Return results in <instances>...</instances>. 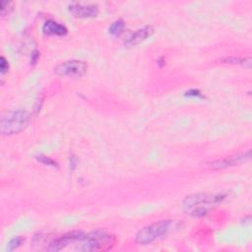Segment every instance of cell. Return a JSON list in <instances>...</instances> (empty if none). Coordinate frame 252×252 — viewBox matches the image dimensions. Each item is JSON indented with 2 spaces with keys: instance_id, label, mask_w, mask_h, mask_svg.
<instances>
[{
  "instance_id": "1",
  "label": "cell",
  "mask_w": 252,
  "mask_h": 252,
  "mask_svg": "<svg viewBox=\"0 0 252 252\" xmlns=\"http://www.w3.org/2000/svg\"><path fill=\"white\" fill-rule=\"evenodd\" d=\"M225 199L223 194L212 193H196L186 196L182 202L183 209L190 215L195 217L205 216L209 209L219 205Z\"/></svg>"
},
{
  "instance_id": "2",
  "label": "cell",
  "mask_w": 252,
  "mask_h": 252,
  "mask_svg": "<svg viewBox=\"0 0 252 252\" xmlns=\"http://www.w3.org/2000/svg\"><path fill=\"white\" fill-rule=\"evenodd\" d=\"M30 120L26 110L14 109L6 112L1 118L0 130L3 135H13L23 131Z\"/></svg>"
},
{
  "instance_id": "3",
  "label": "cell",
  "mask_w": 252,
  "mask_h": 252,
  "mask_svg": "<svg viewBox=\"0 0 252 252\" xmlns=\"http://www.w3.org/2000/svg\"><path fill=\"white\" fill-rule=\"evenodd\" d=\"M174 226V221L171 220H162L141 228L136 234V242L141 245H147L154 242L156 239L166 234Z\"/></svg>"
},
{
  "instance_id": "4",
  "label": "cell",
  "mask_w": 252,
  "mask_h": 252,
  "mask_svg": "<svg viewBox=\"0 0 252 252\" xmlns=\"http://www.w3.org/2000/svg\"><path fill=\"white\" fill-rule=\"evenodd\" d=\"M115 243V237L105 231H93L86 234L82 240L79 250L82 251H106L112 248Z\"/></svg>"
},
{
  "instance_id": "5",
  "label": "cell",
  "mask_w": 252,
  "mask_h": 252,
  "mask_svg": "<svg viewBox=\"0 0 252 252\" xmlns=\"http://www.w3.org/2000/svg\"><path fill=\"white\" fill-rule=\"evenodd\" d=\"M88 70V64L82 60H68L58 64L54 68V73L59 76L82 77Z\"/></svg>"
},
{
  "instance_id": "6",
  "label": "cell",
  "mask_w": 252,
  "mask_h": 252,
  "mask_svg": "<svg viewBox=\"0 0 252 252\" xmlns=\"http://www.w3.org/2000/svg\"><path fill=\"white\" fill-rule=\"evenodd\" d=\"M86 234L82 231H71L68 233H65L55 239H53L49 246L47 247L48 251H60L69 244L76 242V241H82L85 238Z\"/></svg>"
},
{
  "instance_id": "7",
  "label": "cell",
  "mask_w": 252,
  "mask_h": 252,
  "mask_svg": "<svg viewBox=\"0 0 252 252\" xmlns=\"http://www.w3.org/2000/svg\"><path fill=\"white\" fill-rule=\"evenodd\" d=\"M250 154H251V151L248 150L247 152H244V153H240L237 155H233V156L225 157V158H222L220 159H216L209 163V167L213 168V169H222L225 167L234 166V165L240 164V163L246 161L247 159H249Z\"/></svg>"
},
{
  "instance_id": "8",
  "label": "cell",
  "mask_w": 252,
  "mask_h": 252,
  "mask_svg": "<svg viewBox=\"0 0 252 252\" xmlns=\"http://www.w3.org/2000/svg\"><path fill=\"white\" fill-rule=\"evenodd\" d=\"M68 10L72 15L79 18H91L95 17L98 14L96 5L94 4H82V3H71L68 5Z\"/></svg>"
},
{
  "instance_id": "9",
  "label": "cell",
  "mask_w": 252,
  "mask_h": 252,
  "mask_svg": "<svg viewBox=\"0 0 252 252\" xmlns=\"http://www.w3.org/2000/svg\"><path fill=\"white\" fill-rule=\"evenodd\" d=\"M153 33H154V28L152 26H145L135 31L133 33H131L130 36L125 40V45L129 47L137 45L140 42L147 39L148 37H150Z\"/></svg>"
},
{
  "instance_id": "10",
  "label": "cell",
  "mask_w": 252,
  "mask_h": 252,
  "mask_svg": "<svg viewBox=\"0 0 252 252\" xmlns=\"http://www.w3.org/2000/svg\"><path fill=\"white\" fill-rule=\"evenodd\" d=\"M42 31L44 33L52 35H65L68 32L64 25H61L53 20L46 21L42 26Z\"/></svg>"
},
{
  "instance_id": "11",
  "label": "cell",
  "mask_w": 252,
  "mask_h": 252,
  "mask_svg": "<svg viewBox=\"0 0 252 252\" xmlns=\"http://www.w3.org/2000/svg\"><path fill=\"white\" fill-rule=\"evenodd\" d=\"M123 29H124V22L122 20H116L109 26L108 32L112 35H118L122 32Z\"/></svg>"
},
{
  "instance_id": "12",
  "label": "cell",
  "mask_w": 252,
  "mask_h": 252,
  "mask_svg": "<svg viewBox=\"0 0 252 252\" xmlns=\"http://www.w3.org/2000/svg\"><path fill=\"white\" fill-rule=\"evenodd\" d=\"M24 238L22 236H17V237H14L12 238L9 243H8V246H7V250L8 251H13L15 249H17L23 242H24Z\"/></svg>"
},
{
  "instance_id": "13",
  "label": "cell",
  "mask_w": 252,
  "mask_h": 252,
  "mask_svg": "<svg viewBox=\"0 0 252 252\" xmlns=\"http://www.w3.org/2000/svg\"><path fill=\"white\" fill-rule=\"evenodd\" d=\"M36 159L38 161H40L41 163H44L46 165H50V166H53V167H57V162L55 160H53L52 158L46 157V156H43V155H39V156H36Z\"/></svg>"
},
{
  "instance_id": "14",
  "label": "cell",
  "mask_w": 252,
  "mask_h": 252,
  "mask_svg": "<svg viewBox=\"0 0 252 252\" xmlns=\"http://www.w3.org/2000/svg\"><path fill=\"white\" fill-rule=\"evenodd\" d=\"M1 5V15L4 16L5 14H7L10 10H11V6H12V2H8V1H1L0 3Z\"/></svg>"
},
{
  "instance_id": "15",
  "label": "cell",
  "mask_w": 252,
  "mask_h": 252,
  "mask_svg": "<svg viewBox=\"0 0 252 252\" xmlns=\"http://www.w3.org/2000/svg\"><path fill=\"white\" fill-rule=\"evenodd\" d=\"M9 69V64H8V61L5 59L4 56H1V59H0V70H1V74H5Z\"/></svg>"
},
{
  "instance_id": "16",
  "label": "cell",
  "mask_w": 252,
  "mask_h": 252,
  "mask_svg": "<svg viewBox=\"0 0 252 252\" xmlns=\"http://www.w3.org/2000/svg\"><path fill=\"white\" fill-rule=\"evenodd\" d=\"M186 95H189V96H195V97H203L201 92L199 90H196V89H192V90H189L186 94Z\"/></svg>"
},
{
  "instance_id": "17",
  "label": "cell",
  "mask_w": 252,
  "mask_h": 252,
  "mask_svg": "<svg viewBox=\"0 0 252 252\" xmlns=\"http://www.w3.org/2000/svg\"><path fill=\"white\" fill-rule=\"evenodd\" d=\"M38 57H39V53H38V51L37 50H34L32 53V58H31V62H32L33 64L37 61V59H38Z\"/></svg>"
}]
</instances>
